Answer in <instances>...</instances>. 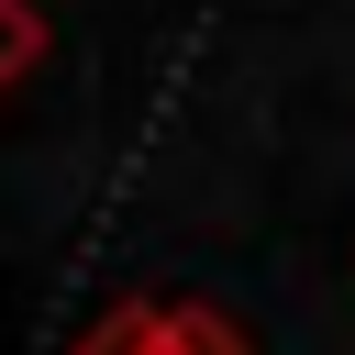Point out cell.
Segmentation results:
<instances>
[{
  "instance_id": "obj_1",
  "label": "cell",
  "mask_w": 355,
  "mask_h": 355,
  "mask_svg": "<svg viewBox=\"0 0 355 355\" xmlns=\"http://www.w3.org/2000/svg\"><path fill=\"white\" fill-rule=\"evenodd\" d=\"M67 355H244V333H233V311H211V300H111Z\"/></svg>"
},
{
  "instance_id": "obj_2",
  "label": "cell",
  "mask_w": 355,
  "mask_h": 355,
  "mask_svg": "<svg viewBox=\"0 0 355 355\" xmlns=\"http://www.w3.org/2000/svg\"><path fill=\"white\" fill-rule=\"evenodd\" d=\"M44 44H55V33H44V11H33V0H0V100L44 67Z\"/></svg>"
}]
</instances>
